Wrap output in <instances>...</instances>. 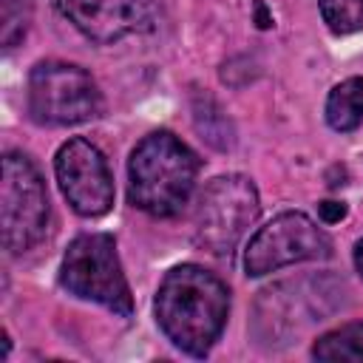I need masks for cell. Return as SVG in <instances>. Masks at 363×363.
I'll list each match as a JSON object with an SVG mask.
<instances>
[{
  "instance_id": "7a4b0ae2",
  "label": "cell",
  "mask_w": 363,
  "mask_h": 363,
  "mask_svg": "<svg viewBox=\"0 0 363 363\" xmlns=\"http://www.w3.org/2000/svg\"><path fill=\"white\" fill-rule=\"evenodd\" d=\"M199 173L196 153L170 130L147 133L128 162V199L136 210L170 218L187 204Z\"/></svg>"
},
{
  "instance_id": "4fadbf2b",
  "label": "cell",
  "mask_w": 363,
  "mask_h": 363,
  "mask_svg": "<svg viewBox=\"0 0 363 363\" xmlns=\"http://www.w3.org/2000/svg\"><path fill=\"white\" fill-rule=\"evenodd\" d=\"M323 23L335 34H352L363 28V0H318Z\"/></svg>"
},
{
  "instance_id": "2e32d148",
  "label": "cell",
  "mask_w": 363,
  "mask_h": 363,
  "mask_svg": "<svg viewBox=\"0 0 363 363\" xmlns=\"http://www.w3.org/2000/svg\"><path fill=\"white\" fill-rule=\"evenodd\" d=\"M354 267H357V272L363 275V238L354 244Z\"/></svg>"
},
{
  "instance_id": "9a60e30c",
  "label": "cell",
  "mask_w": 363,
  "mask_h": 363,
  "mask_svg": "<svg viewBox=\"0 0 363 363\" xmlns=\"http://www.w3.org/2000/svg\"><path fill=\"white\" fill-rule=\"evenodd\" d=\"M255 14H258V28H269V26H272V20L267 17L264 3H255Z\"/></svg>"
},
{
  "instance_id": "52a82bcc",
  "label": "cell",
  "mask_w": 363,
  "mask_h": 363,
  "mask_svg": "<svg viewBox=\"0 0 363 363\" xmlns=\"http://www.w3.org/2000/svg\"><path fill=\"white\" fill-rule=\"evenodd\" d=\"M329 255H332V241L309 216L281 213L250 238L244 252V269L247 275L258 278L298 261H315Z\"/></svg>"
},
{
  "instance_id": "7c38bea8",
  "label": "cell",
  "mask_w": 363,
  "mask_h": 363,
  "mask_svg": "<svg viewBox=\"0 0 363 363\" xmlns=\"http://www.w3.org/2000/svg\"><path fill=\"white\" fill-rule=\"evenodd\" d=\"M196 128L201 130V139H207L213 147L224 150L233 145V125L210 96H199L196 102Z\"/></svg>"
},
{
  "instance_id": "9c48e42d",
  "label": "cell",
  "mask_w": 363,
  "mask_h": 363,
  "mask_svg": "<svg viewBox=\"0 0 363 363\" xmlns=\"http://www.w3.org/2000/svg\"><path fill=\"white\" fill-rule=\"evenodd\" d=\"M57 6L94 43H116L153 26L150 0H57Z\"/></svg>"
},
{
  "instance_id": "5bb4252c",
  "label": "cell",
  "mask_w": 363,
  "mask_h": 363,
  "mask_svg": "<svg viewBox=\"0 0 363 363\" xmlns=\"http://www.w3.org/2000/svg\"><path fill=\"white\" fill-rule=\"evenodd\" d=\"M318 213H320V218L326 224H337V221L346 218V204L343 201H320L318 204Z\"/></svg>"
},
{
  "instance_id": "6da1fadb",
  "label": "cell",
  "mask_w": 363,
  "mask_h": 363,
  "mask_svg": "<svg viewBox=\"0 0 363 363\" xmlns=\"http://www.w3.org/2000/svg\"><path fill=\"white\" fill-rule=\"evenodd\" d=\"M153 309L173 346L204 357L227 323L230 292L204 267L182 264L162 278Z\"/></svg>"
},
{
  "instance_id": "8fae6325",
  "label": "cell",
  "mask_w": 363,
  "mask_h": 363,
  "mask_svg": "<svg viewBox=\"0 0 363 363\" xmlns=\"http://www.w3.org/2000/svg\"><path fill=\"white\" fill-rule=\"evenodd\" d=\"M315 360H352L363 363V323H346L326 332L312 346Z\"/></svg>"
},
{
  "instance_id": "ba28073f",
  "label": "cell",
  "mask_w": 363,
  "mask_h": 363,
  "mask_svg": "<svg viewBox=\"0 0 363 363\" xmlns=\"http://www.w3.org/2000/svg\"><path fill=\"white\" fill-rule=\"evenodd\" d=\"M54 173L62 196L79 216H102L113 204V179L96 145L82 136L68 139L54 159Z\"/></svg>"
},
{
  "instance_id": "8992f818",
  "label": "cell",
  "mask_w": 363,
  "mask_h": 363,
  "mask_svg": "<svg viewBox=\"0 0 363 363\" xmlns=\"http://www.w3.org/2000/svg\"><path fill=\"white\" fill-rule=\"evenodd\" d=\"M48 227V193L40 170L23 153L3 156L0 233L9 252L31 250Z\"/></svg>"
},
{
  "instance_id": "30bf717a",
  "label": "cell",
  "mask_w": 363,
  "mask_h": 363,
  "mask_svg": "<svg viewBox=\"0 0 363 363\" xmlns=\"http://www.w3.org/2000/svg\"><path fill=\"white\" fill-rule=\"evenodd\" d=\"M326 122L346 133L363 122V77H349L326 96Z\"/></svg>"
},
{
  "instance_id": "277c9868",
  "label": "cell",
  "mask_w": 363,
  "mask_h": 363,
  "mask_svg": "<svg viewBox=\"0 0 363 363\" xmlns=\"http://www.w3.org/2000/svg\"><path fill=\"white\" fill-rule=\"evenodd\" d=\"M28 113L40 125H79L102 111V96L94 77L71 62L45 60L28 74Z\"/></svg>"
},
{
  "instance_id": "3957f363",
  "label": "cell",
  "mask_w": 363,
  "mask_h": 363,
  "mask_svg": "<svg viewBox=\"0 0 363 363\" xmlns=\"http://www.w3.org/2000/svg\"><path fill=\"white\" fill-rule=\"evenodd\" d=\"M60 284L71 295L102 303L122 318L133 312V298L116 255V241L108 233H85L68 244L60 267Z\"/></svg>"
},
{
  "instance_id": "5b68a950",
  "label": "cell",
  "mask_w": 363,
  "mask_h": 363,
  "mask_svg": "<svg viewBox=\"0 0 363 363\" xmlns=\"http://www.w3.org/2000/svg\"><path fill=\"white\" fill-rule=\"evenodd\" d=\"M258 190L247 176L213 179L196 207V244L213 255H230L258 218Z\"/></svg>"
}]
</instances>
